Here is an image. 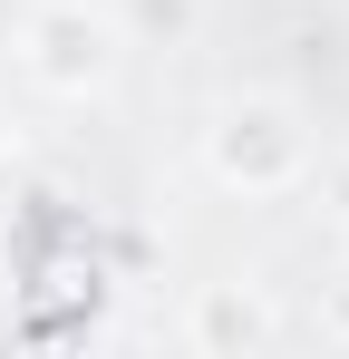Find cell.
<instances>
[{
	"mask_svg": "<svg viewBox=\"0 0 349 359\" xmlns=\"http://www.w3.org/2000/svg\"><path fill=\"white\" fill-rule=\"evenodd\" d=\"M204 165L233 194H291V184L310 175V126L282 97H233L224 117H214V136H204Z\"/></svg>",
	"mask_w": 349,
	"mask_h": 359,
	"instance_id": "1",
	"label": "cell"
},
{
	"mask_svg": "<svg viewBox=\"0 0 349 359\" xmlns=\"http://www.w3.org/2000/svg\"><path fill=\"white\" fill-rule=\"evenodd\" d=\"M116 59H126V29H116V10H88V0H49V10H29L20 20V68L49 88V97H88V88H107Z\"/></svg>",
	"mask_w": 349,
	"mask_h": 359,
	"instance_id": "2",
	"label": "cell"
},
{
	"mask_svg": "<svg viewBox=\"0 0 349 359\" xmlns=\"http://www.w3.org/2000/svg\"><path fill=\"white\" fill-rule=\"evenodd\" d=\"M184 340H194L204 359H233V350H272V301H262V292H242V282H214V292L194 301Z\"/></svg>",
	"mask_w": 349,
	"mask_h": 359,
	"instance_id": "3",
	"label": "cell"
},
{
	"mask_svg": "<svg viewBox=\"0 0 349 359\" xmlns=\"http://www.w3.org/2000/svg\"><path fill=\"white\" fill-rule=\"evenodd\" d=\"M116 29H126V49H136L146 29H165V39H184V29H194V0H126V10H116Z\"/></svg>",
	"mask_w": 349,
	"mask_h": 359,
	"instance_id": "4",
	"label": "cell"
},
{
	"mask_svg": "<svg viewBox=\"0 0 349 359\" xmlns=\"http://www.w3.org/2000/svg\"><path fill=\"white\" fill-rule=\"evenodd\" d=\"M320 330H330V340H340V350H349V272H340V282H330V292H320Z\"/></svg>",
	"mask_w": 349,
	"mask_h": 359,
	"instance_id": "5",
	"label": "cell"
},
{
	"mask_svg": "<svg viewBox=\"0 0 349 359\" xmlns=\"http://www.w3.org/2000/svg\"><path fill=\"white\" fill-rule=\"evenodd\" d=\"M320 204L349 224V156H330V165H320Z\"/></svg>",
	"mask_w": 349,
	"mask_h": 359,
	"instance_id": "6",
	"label": "cell"
},
{
	"mask_svg": "<svg viewBox=\"0 0 349 359\" xmlns=\"http://www.w3.org/2000/svg\"><path fill=\"white\" fill-rule=\"evenodd\" d=\"M20 204V165H10V146H0V214Z\"/></svg>",
	"mask_w": 349,
	"mask_h": 359,
	"instance_id": "7",
	"label": "cell"
}]
</instances>
